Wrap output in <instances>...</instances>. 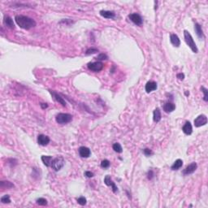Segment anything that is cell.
Listing matches in <instances>:
<instances>
[{
  "label": "cell",
  "instance_id": "obj_1",
  "mask_svg": "<svg viewBox=\"0 0 208 208\" xmlns=\"http://www.w3.org/2000/svg\"><path fill=\"white\" fill-rule=\"evenodd\" d=\"M15 21L16 22L18 26H20V28L26 29V30H28L30 28L35 27L37 25V23L33 19L26 16H23V15L16 16Z\"/></svg>",
  "mask_w": 208,
  "mask_h": 208
},
{
  "label": "cell",
  "instance_id": "obj_2",
  "mask_svg": "<svg viewBox=\"0 0 208 208\" xmlns=\"http://www.w3.org/2000/svg\"><path fill=\"white\" fill-rule=\"evenodd\" d=\"M184 38H185V41L188 45V46L192 50V51L194 53H197L198 52V49H197V46H196V43L194 42L193 37L191 35L189 31L187 30H184Z\"/></svg>",
  "mask_w": 208,
  "mask_h": 208
},
{
  "label": "cell",
  "instance_id": "obj_3",
  "mask_svg": "<svg viewBox=\"0 0 208 208\" xmlns=\"http://www.w3.org/2000/svg\"><path fill=\"white\" fill-rule=\"evenodd\" d=\"M72 120V116L68 113H59L55 117V120L60 124H65L71 122Z\"/></svg>",
  "mask_w": 208,
  "mask_h": 208
},
{
  "label": "cell",
  "instance_id": "obj_4",
  "mask_svg": "<svg viewBox=\"0 0 208 208\" xmlns=\"http://www.w3.org/2000/svg\"><path fill=\"white\" fill-rule=\"evenodd\" d=\"M64 164H65V160L63 157L60 156V157H57L53 159L52 163H51V168L55 172H58L64 167Z\"/></svg>",
  "mask_w": 208,
  "mask_h": 208
},
{
  "label": "cell",
  "instance_id": "obj_5",
  "mask_svg": "<svg viewBox=\"0 0 208 208\" xmlns=\"http://www.w3.org/2000/svg\"><path fill=\"white\" fill-rule=\"evenodd\" d=\"M87 67L89 70H91L92 72H100L103 69L104 67V65L102 64V62L100 61H97V62H94V63H89L87 64Z\"/></svg>",
  "mask_w": 208,
  "mask_h": 208
},
{
  "label": "cell",
  "instance_id": "obj_6",
  "mask_svg": "<svg viewBox=\"0 0 208 208\" xmlns=\"http://www.w3.org/2000/svg\"><path fill=\"white\" fill-rule=\"evenodd\" d=\"M128 19L130 20L131 21L133 22V24L138 26H141L143 24V20L139 14L138 13H132V14L128 15Z\"/></svg>",
  "mask_w": 208,
  "mask_h": 208
},
{
  "label": "cell",
  "instance_id": "obj_7",
  "mask_svg": "<svg viewBox=\"0 0 208 208\" xmlns=\"http://www.w3.org/2000/svg\"><path fill=\"white\" fill-rule=\"evenodd\" d=\"M207 124V117L205 115H200L194 120V126L197 128L204 126Z\"/></svg>",
  "mask_w": 208,
  "mask_h": 208
},
{
  "label": "cell",
  "instance_id": "obj_8",
  "mask_svg": "<svg viewBox=\"0 0 208 208\" xmlns=\"http://www.w3.org/2000/svg\"><path fill=\"white\" fill-rule=\"evenodd\" d=\"M197 164L195 162H194L190 163V165L187 166L186 168L183 170L182 173H183V175H185V176H189V175H190V174H193V173L197 170Z\"/></svg>",
  "mask_w": 208,
  "mask_h": 208
},
{
  "label": "cell",
  "instance_id": "obj_9",
  "mask_svg": "<svg viewBox=\"0 0 208 208\" xmlns=\"http://www.w3.org/2000/svg\"><path fill=\"white\" fill-rule=\"evenodd\" d=\"M50 94L52 96V98H53L57 102H59V103L61 104L63 106H66V104H67V103L65 102V100H64V98H62L58 93H56L55 91H53V90H50Z\"/></svg>",
  "mask_w": 208,
  "mask_h": 208
},
{
  "label": "cell",
  "instance_id": "obj_10",
  "mask_svg": "<svg viewBox=\"0 0 208 208\" xmlns=\"http://www.w3.org/2000/svg\"><path fill=\"white\" fill-rule=\"evenodd\" d=\"M104 183H105V185H107V186H111L112 188L113 193H116L117 191H118V188H117L116 185V184L113 182L111 178V176H110L109 175L105 176V178H104Z\"/></svg>",
  "mask_w": 208,
  "mask_h": 208
},
{
  "label": "cell",
  "instance_id": "obj_11",
  "mask_svg": "<svg viewBox=\"0 0 208 208\" xmlns=\"http://www.w3.org/2000/svg\"><path fill=\"white\" fill-rule=\"evenodd\" d=\"M38 143L43 146H46L50 143V138L44 134H40L38 137Z\"/></svg>",
  "mask_w": 208,
  "mask_h": 208
},
{
  "label": "cell",
  "instance_id": "obj_12",
  "mask_svg": "<svg viewBox=\"0 0 208 208\" xmlns=\"http://www.w3.org/2000/svg\"><path fill=\"white\" fill-rule=\"evenodd\" d=\"M78 151H79L80 156L82 157V158H89L91 155L90 150L88 147H86V146H81L79 148V150H78Z\"/></svg>",
  "mask_w": 208,
  "mask_h": 208
},
{
  "label": "cell",
  "instance_id": "obj_13",
  "mask_svg": "<svg viewBox=\"0 0 208 208\" xmlns=\"http://www.w3.org/2000/svg\"><path fill=\"white\" fill-rule=\"evenodd\" d=\"M157 88H158V86H157V83H156L155 81H150L146 83V87H145V89H146V92L149 94V93H150V92L156 90Z\"/></svg>",
  "mask_w": 208,
  "mask_h": 208
},
{
  "label": "cell",
  "instance_id": "obj_14",
  "mask_svg": "<svg viewBox=\"0 0 208 208\" xmlns=\"http://www.w3.org/2000/svg\"><path fill=\"white\" fill-rule=\"evenodd\" d=\"M194 30H195V33H196V34H197V36L198 37V38H205L204 33L202 31V26L199 25L198 23H195V25H194Z\"/></svg>",
  "mask_w": 208,
  "mask_h": 208
},
{
  "label": "cell",
  "instance_id": "obj_15",
  "mask_svg": "<svg viewBox=\"0 0 208 208\" xmlns=\"http://www.w3.org/2000/svg\"><path fill=\"white\" fill-rule=\"evenodd\" d=\"M4 24L6 27H8V28H11V29L15 28V25L14 22H13V20H12L9 16H4Z\"/></svg>",
  "mask_w": 208,
  "mask_h": 208
},
{
  "label": "cell",
  "instance_id": "obj_16",
  "mask_svg": "<svg viewBox=\"0 0 208 208\" xmlns=\"http://www.w3.org/2000/svg\"><path fill=\"white\" fill-rule=\"evenodd\" d=\"M175 109H176V105L174 103H173V102H168L164 103V105H163V111L166 113L173 112Z\"/></svg>",
  "mask_w": 208,
  "mask_h": 208
},
{
  "label": "cell",
  "instance_id": "obj_17",
  "mask_svg": "<svg viewBox=\"0 0 208 208\" xmlns=\"http://www.w3.org/2000/svg\"><path fill=\"white\" fill-rule=\"evenodd\" d=\"M170 42H171V43L173 44V46H176V47H179L180 45V38L175 33H173V34L170 35Z\"/></svg>",
  "mask_w": 208,
  "mask_h": 208
},
{
  "label": "cell",
  "instance_id": "obj_18",
  "mask_svg": "<svg viewBox=\"0 0 208 208\" xmlns=\"http://www.w3.org/2000/svg\"><path fill=\"white\" fill-rule=\"evenodd\" d=\"M182 131L186 135H190L193 133V127L192 124L190 121H187L186 123L185 124V125L182 128Z\"/></svg>",
  "mask_w": 208,
  "mask_h": 208
},
{
  "label": "cell",
  "instance_id": "obj_19",
  "mask_svg": "<svg viewBox=\"0 0 208 208\" xmlns=\"http://www.w3.org/2000/svg\"><path fill=\"white\" fill-rule=\"evenodd\" d=\"M100 15L102 16V17L106 18V19H113L116 16V13L112 11H105V10H102L100 11Z\"/></svg>",
  "mask_w": 208,
  "mask_h": 208
},
{
  "label": "cell",
  "instance_id": "obj_20",
  "mask_svg": "<svg viewBox=\"0 0 208 208\" xmlns=\"http://www.w3.org/2000/svg\"><path fill=\"white\" fill-rule=\"evenodd\" d=\"M161 118H162V116H161V111H160V109L159 107L155 108L154 112H153V120L155 122L158 123L161 120Z\"/></svg>",
  "mask_w": 208,
  "mask_h": 208
},
{
  "label": "cell",
  "instance_id": "obj_21",
  "mask_svg": "<svg viewBox=\"0 0 208 208\" xmlns=\"http://www.w3.org/2000/svg\"><path fill=\"white\" fill-rule=\"evenodd\" d=\"M41 159H42V161L44 163V165H46V167H51V163H52V161H53V158L51 156L43 155Z\"/></svg>",
  "mask_w": 208,
  "mask_h": 208
},
{
  "label": "cell",
  "instance_id": "obj_22",
  "mask_svg": "<svg viewBox=\"0 0 208 208\" xmlns=\"http://www.w3.org/2000/svg\"><path fill=\"white\" fill-rule=\"evenodd\" d=\"M183 166V161L181 159H177L176 160L174 163H173L172 167H171V169L173 170V171H176V170H179Z\"/></svg>",
  "mask_w": 208,
  "mask_h": 208
},
{
  "label": "cell",
  "instance_id": "obj_23",
  "mask_svg": "<svg viewBox=\"0 0 208 208\" xmlns=\"http://www.w3.org/2000/svg\"><path fill=\"white\" fill-rule=\"evenodd\" d=\"M0 187L1 189H11V188H13L14 187V185L10 182V181H7V180H2L0 182Z\"/></svg>",
  "mask_w": 208,
  "mask_h": 208
},
{
  "label": "cell",
  "instance_id": "obj_24",
  "mask_svg": "<svg viewBox=\"0 0 208 208\" xmlns=\"http://www.w3.org/2000/svg\"><path fill=\"white\" fill-rule=\"evenodd\" d=\"M112 148L117 153H122L123 152V148H122V146H121V145L120 143H117L116 142V143L113 144Z\"/></svg>",
  "mask_w": 208,
  "mask_h": 208
},
{
  "label": "cell",
  "instance_id": "obj_25",
  "mask_svg": "<svg viewBox=\"0 0 208 208\" xmlns=\"http://www.w3.org/2000/svg\"><path fill=\"white\" fill-rule=\"evenodd\" d=\"M1 202L4 203V204H8L11 202V198H10V196L7 194V195H4L3 197H1Z\"/></svg>",
  "mask_w": 208,
  "mask_h": 208
},
{
  "label": "cell",
  "instance_id": "obj_26",
  "mask_svg": "<svg viewBox=\"0 0 208 208\" xmlns=\"http://www.w3.org/2000/svg\"><path fill=\"white\" fill-rule=\"evenodd\" d=\"M97 52H99V50L97 48H94V47H91V48H89L86 52H85V55H93V54H95Z\"/></svg>",
  "mask_w": 208,
  "mask_h": 208
},
{
  "label": "cell",
  "instance_id": "obj_27",
  "mask_svg": "<svg viewBox=\"0 0 208 208\" xmlns=\"http://www.w3.org/2000/svg\"><path fill=\"white\" fill-rule=\"evenodd\" d=\"M201 90H202V92L203 93V94H204V97H203V100H204L205 102H207V101H208V90H207V89L205 88L204 86H202Z\"/></svg>",
  "mask_w": 208,
  "mask_h": 208
},
{
  "label": "cell",
  "instance_id": "obj_28",
  "mask_svg": "<svg viewBox=\"0 0 208 208\" xmlns=\"http://www.w3.org/2000/svg\"><path fill=\"white\" fill-rule=\"evenodd\" d=\"M36 202H37V203H38L39 206H46V205H47V201H46V199L43 198V197L38 198Z\"/></svg>",
  "mask_w": 208,
  "mask_h": 208
},
{
  "label": "cell",
  "instance_id": "obj_29",
  "mask_svg": "<svg viewBox=\"0 0 208 208\" xmlns=\"http://www.w3.org/2000/svg\"><path fill=\"white\" fill-rule=\"evenodd\" d=\"M97 60H99V61H102V60H106L107 59H108V56L106 55V54H104V53H101V54H99V55L97 56V58H96Z\"/></svg>",
  "mask_w": 208,
  "mask_h": 208
},
{
  "label": "cell",
  "instance_id": "obj_30",
  "mask_svg": "<svg viewBox=\"0 0 208 208\" xmlns=\"http://www.w3.org/2000/svg\"><path fill=\"white\" fill-rule=\"evenodd\" d=\"M110 161L109 160H107V159H104V160H102V162H101V167H102V168H108L110 167Z\"/></svg>",
  "mask_w": 208,
  "mask_h": 208
},
{
  "label": "cell",
  "instance_id": "obj_31",
  "mask_svg": "<svg viewBox=\"0 0 208 208\" xmlns=\"http://www.w3.org/2000/svg\"><path fill=\"white\" fill-rule=\"evenodd\" d=\"M77 202L79 203L80 205H81V206H85V204H86V198H85V197H78L77 199Z\"/></svg>",
  "mask_w": 208,
  "mask_h": 208
},
{
  "label": "cell",
  "instance_id": "obj_32",
  "mask_svg": "<svg viewBox=\"0 0 208 208\" xmlns=\"http://www.w3.org/2000/svg\"><path fill=\"white\" fill-rule=\"evenodd\" d=\"M143 153L146 156H150L151 155H153V152H152L151 150H150L148 148H146L143 150Z\"/></svg>",
  "mask_w": 208,
  "mask_h": 208
},
{
  "label": "cell",
  "instance_id": "obj_33",
  "mask_svg": "<svg viewBox=\"0 0 208 208\" xmlns=\"http://www.w3.org/2000/svg\"><path fill=\"white\" fill-rule=\"evenodd\" d=\"M154 176H155L154 172H153L152 170H150L148 173H147V178H148V180H152V179L154 178Z\"/></svg>",
  "mask_w": 208,
  "mask_h": 208
},
{
  "label": "cell",
  "instance_id": "obj_34",
  "mask_svg": "<svg viewBox=\"0 0 208 208\" xmlns=\"http://www.w3.org/2000/svg\"><path fill=\"white\" fill-rule=\"evenodd\" d=\"M85 176L86 177H88V178H92L94 176V173L89 172V171H86V172H85Z\"/></svg>",
  "mask_w": 208,
  "mask_h": 208
},
{
  "label": "cell",
  "instance_id": "obj_35",
  "mask_svg": "<svg viewBox=\"0 0 208 208\" xmlns=\"http://www.w3.org/2000/svg\"><path fill=\"white\" fill-rule=\"evenodd\" d=\"M176 77L178 78L179 80H180V81H183L184 79H185V75L183 73H178V74L176 75Z\"/></svg>",
  "mask_w": 208,
  "mask_h": 208
},
{
  "label": "cell",
  "instance_id": "obj_36",
  "mask_svg": "<svg viewBox=\"0 0 208 208\" xmlns=\"http://www.w3.org/2000/svg\"><path fill=\"white\" fill-rule=\"evenodd\" d=\"M47 106H48L47 103H41V107H42L43 109H45Z\"/></svg>",
  "mask_w": 208,
  "mask_h": 208
}]
</instances>
